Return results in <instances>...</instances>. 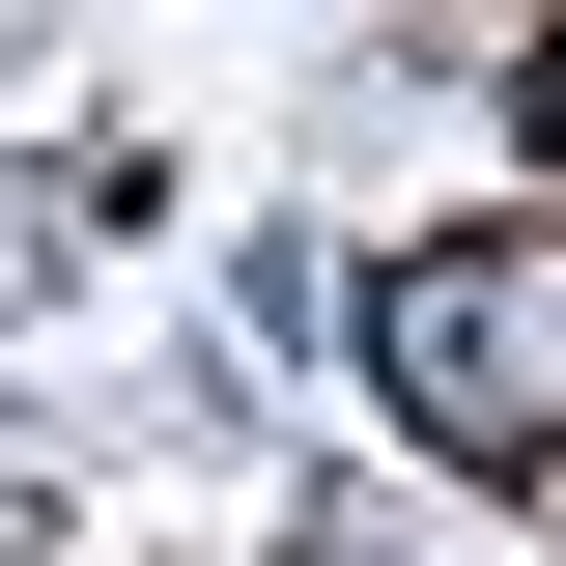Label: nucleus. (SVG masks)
Here are the masks:
<instances>
[{
	"mask_svg": "<svg viewBox=\"0 0 566 566\" xmlns=\"http://www.w3.org/2000/svg\"><path fill=\"white\" fill-rule=\"evenodd\" d=\"M368 340H397V397H424V424H453V453H482V424H510V397H538V312H510V283H482V255H397V312H368Z\"/></svg>",
	"mask_w": 566,
	"mask_h": 566,
	"instance_id": "f257e3e1",
	"label": "nucleus"
}]
</instances>
